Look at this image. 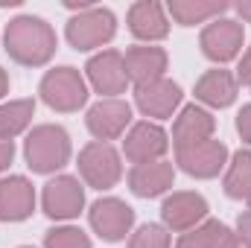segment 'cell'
<instances>
[{
    "mask_svg": "<svg viewBox=\"0 0 251 248\" xmlns=\"http://www.w3.org/2000/svg\"><path fill=\"white\" fill-rule=\"evenodd\" d=\"M131 222H134L131 207H126L123 201H117V198H102L91 210V225L105 240H120L126 231L131 228Z\"/></svg>",
    "mask_w": 251,
    "mask_h": 248,
    "instance_id": "cell-9",
    "label": "cell"
},
{
    "mask_svg": "<svg viewBox=\"0 0 251 248\" xmlns=\"http://www.w3.org/2000/svg\"><path fill=\"white\" fill-rule=\"evenodd\" d=\"M216 248H240V243H237V237H234V234L228 231V234L222 237V243H219Z\"/></svg>",
    "mask_w": 251,
    "mask_h": 248,
    "instance_id": "cell-31",
    "label": "cell"
},
{
    "mask_svg": "<svg viewBox=\"0 0 251 248\" xmlns=\"http://www.w3.org/2000/svg\"><path fill=\"white\" fill-rule=\"evenodd\" d=\"M79 170L94 187L105 190L120 178V158L108 143H91L79 155Z\"/></svg>",
    "mask_w": 251,
    "mask_h": 248,
    "instance_id": "cell-5",
    "label": "cell"
},
{
    "mask_svg": "<svg viewBox=\"0 0 251 248\" xmlns=\"http://www.w3.org/2000/svg\"><path fill=\"white\" fill-rule=\"evenodd\" d=\"M225 234H228L225 225H219V222H207L204 228H196L193 234H184L181 243H178V248H216L219 243H222Z\"/></svg>",
    "mask_w": 251,
    "mask_h": 248,
    "instance_id": "cell-23",
    "label": "cell"
},
{
    "mask_svg": "<svg viewBox=\"0 0 251 248\" xmlns=\"http://www.w3.org/2000/svg\"><path fill=\"white\" fill-rule=\"evenodd\" d=\"M6 88H9V82H6V73H3V67H0V97L6 94Z\"/></svg>",
    "mask_w": 251,
    "mask_h": 248,
    "instance_id": "cell-32",
    "label": "cell"
},
{
    "mask_svg": "<svg viewBox=\"0 0 251 248\" xmlns=\"http://www.w3.org/2000/svg\"><path fill=\"white\" fill-rule=\"evenodd\" d=\"M237 128H240V134L246 137L251 143V105H246L243 111H240V120H237Z\"/></svg>",
    "mask_w": 251,
    "mask_h": 248,
    "instance_id": "cell-27",
    "label": "cell"
},
{
    "mask_svg": "<svg viewBox=\"0 0 251 248\" xmlns=\"http://www.w3.org/2000/svg\"><path fill=\"white\" fill-rule=\"evenodd\" d=\"M225 190L231 198H249L251 201V152H240L231 164V173L225 178Z\"/></svg>",
    "mask_w": 251,
    "mask_h": 248,
    "instance_id": "cell-21",
    "label": "cell"
},
{
    "mask_svg": "<svg viewBox=\"0 0 251 248\" xmlns=\"http://www.w3.org/2000/svg\"><path fill=\"white\" fill-rule=\"evenodd\" d=\"M6 50L21 64H44L56 50V35L41 18H18L6 29Z\"/></svg>",
    "mask_w": 251,
    "mask_h": 248,
    "instance_id": "cell-1",
    "label": "cell"
},
{
    "mask_svg": "<svg viewBox=\"0 0 251 248\" xmlns=\"http://www.w3.org/2000/svg\"><path fill=\"white\" fill-rule=\"evenodd\" d=\"M114 35V15L108 9H91L67 24V38L76 50H91Z\"/></svg>",
    "mask_w": 251,
    "mask_h": 248,
    "instance_id": "cell-4",
    "label": "cell"
},
{
    "mask_svg": "<svg viewBox=\"0 0 251 248\" xmlns=\"http://www.w3.org/2000/svg\"><path fill=\"white\" fill-rule=\"evenodd\" d=\"M131 120V111L128 105L120 99H105V102H97L91 111H88V128L100 137V140H114L120 131Z\"/></svg>",
    "mask_w": 251,
    "mask_h": 248,
    "instance_id": "cell-10",
    "label": "cell"
},
{
    "mask_svg": "<svg viewBox=\"0 0 251 248\" xmlns=\"http://www.w3.org/2000/svg\"><path fill=\"white\" fill-rule=\"evenodd\" d=\"M70 158L67 131L59 125H41L26 140V161L35 173H53Z\"/></svg>",
    "mask_w": 251,
    "mask_h": 248,
    "instance_id": "cell-2",
    "label": "cell"
},
{
    "mask_svg": "<svg viewBox=\"0 0 251 248\" xmlns=\"http://www.w3.org/2000/svg\"><path fill=\"white\" fill-rule=\"evenodd\" d=\"M128 24H131V32L137 38H164L167 35V18H164L158 3H137V6H131Z\"/></svg>",
    "mask_w": 251,
    "mask_h": 248,
    "instance_id": "cell-20",
    "label": "cell"
},
{
    "mask_svg": "<svg viewBox=\"0 0 251 248\" xmlns=\"http://www.w3.org/2000/svg\"><path fill=\"white\" fill-rule=\"evenodd\" d=\"M222 9H225L222 3H219V6H216V3H210V6H207V3H204V6H201V3H173V6H170V12H173L184 26L201 21V18H207V15H216V12H222Z\"/></svg>",
    "mask_w": 251,
    "mask_h": 248,
    "instance_id": "cell-24",
    "label": "cell"
},
{
    "mask_svg": "<svg viewBox=\"0 0 251 248\" xmlns=\"http://www.w3.org/2000/svg\"><path fill=\"white\" fill-rule=\"evenodd\" d=\"M225 155H228V149L219 140H201V143H193V146H181L178 149V164L187 170L190 175L213 178L222 170Z\"/></svg>",
    "mask_w": 251,
    "mask_h": 248,
    "instance_id": "cell-6",
    "label": "cell"
},
{
    "mask_svg": "<svg viewBox=\"0 0 251 248\" xmlns=\"http://www.w3.org/2000/svg\"><path fill=\"white\" fill-rule=\"evenodd\" d=\"M207 213V204L196 193H176L164 201V219L173 231H187Z\"/></svg>",
    "mask_w": 251,
    "mask_h": 248,
    "instance_id": "cell-15",
    "label": "cell"
},
{
    "mask_svg": "<svg viewBox=\"0 0 251 248\" xmlns=\"http://www.w3.org/2000/svg\"><path fill=\"white\" fill-rule=\"evenodd\" d=\"M32 204H35V196L26 178L15 175L0 181V219H9V222L26 219L32 213Z\"/></svg>",
    "mask_w": 251,
    "mask_h": 248,
    "instance_id": "cell-13",
    "label": "cell"
},
{
    "mask_svg": "<svg viewBox=\"0 0 251 248\" xmlns=\"http://www.w3.org/2000/svg\"><path fill=\"white\" fill-rule=\"evenodd\" d=\"M82 187L76 178H56V181H50L47 190H44V210H47V216H53V219H70V216H76L79 213V207H82Z\"/></svg>",
    "mask_w": 251,
    "mask_h": 248,
    "instance_id": "cell-8",
    "label": "cell"
},
{
    "mask_svg": "<svg viewBox=\"0 0 251 248\" xmlns=\"http://www.w3.org/2000/svg\"><path fill=\"white\" fill-rule=\"evenodd\" d=\"M47 248H91V240L79 228H59L47 234Z\"/></svg>",
    "mask_w": 251,
    "mask_h": 248,
    "instance_id": "cell-25",
    "label": "cell"
},
{
    "mask_svg": "<svg viewBox=\"0 0 251 248\" xmlns=\"http://www.w3.org/2000/svg\"><path fill=\"white\" fill-rule=\"evenodd\" d=\"M131 248H170V234L158 225H143L134 240H131Z\"/></svg>",
    "mask_w": 251,
    "mask_h": 248,
    "instance_id": "cell-26",
    "label": "cell"
},
{
    "mask_svg": "<svg viewBox=\"0 0 251 248\" xmlns=\"http://www.w3.org/2000/svg\"><path fill=\"white\" fill-rule=\"evenodd\" d=\"M240 15H246V18H251V3H243V6H240Z\"/></svg>",
    "mask_w": 251,
    "mask_h": 248,
    "instance_id": "cell-33",
    "label": "cell"
},
{
    "mask_svg": "<svg viewBox=\"0 0 251 248\" xmlns=\"http://www.w3.org/2000/svg\"><path fill=\"white\" fill-rule=\"evenodd\" d=\"M128 184L137 196L149 198V196H158L164 193L167 187L173 184V167L164 164V161H152V164H137L128 175Z\"/></svg>",
    "mask_w": 251,
    "mask_h": 248,
    "instance_id": "cell-17",
    "label": "cell"
},
{
    "mask_svg": "<svg viewBox=\"0 0 251 248\" xmlns=\"http://www.w3.org/2000/svg\"><path fill=\"white\" fill-rule=\"evenodd\" d=\"M41 94L47 99V105L59 108V111H73L85 102L88 91H85V82L79 79V73L73 67H59L53 73L44 76L41 82Z\"/></svg>",
    "mask_w": 251,
    "mask_h": 248,
    "instance_id": "cell-3",
    "label": "cell"
},
{
    "mask_svg": "<svg viewBox=\"0 0 251 248\" xmlns=\"http://www.w3.org/2000/svg\"><path fill=\"white\" fill-rule=\"evenodd\" d=\"M88 76H91L94 88H97L100 94H108V97L123 94L126 82H128L123 56L114 53V50H105V53H100L97 59H91V64H88Z\"/></svg>",
    "mask_w": 251,
    "mask_h": 248,
    "instance_id": "cell-7",
    "label": "cell"
},
{
    "mask_svg": "<svg viewBox=\"0 0 251 248\" xmlns=\"http://www.w3.org/2000/svg\"><path fill=\"white\" fill-rule=\"evenodd\" d=\"M240 237H243V243L251 248V210L240 216Z\"/></svg>",
    "mask_w": 251,
    "mask_h": 248,
    "instance_id": "cell-29",
    "label": "cell"
},
{
    "mask_svg": "<svg viewBox=\"0 0 251 248\" xmlns=\"http://www.w3.org/2000/svg\"><path fill=\"white\" fill-rule=\"evenodd\" d=\"M12 155H15L12 140H3V137H0V170H6V167L12 164Z\"/></svg>",
    "mask_w": 251,
    "mask_h": 248,
    "instance_id": "cell-28",
    "label": "cell"
},
{
    "mask_svg": "<svg viewBox=\"0 0 251 248\" xmlns=\"http://www.w3.org/2000/svg\"><path fill=\"white\" fill-rule=\"evenodd\" d=\"M32 102L29 99H21V102H9V105H3L0 108V137L3 140H12L24 125L29 123V117H32Z\"/></svg>",
    "mask_w": 251,
    "mask_h": 248,
    "instance_id": "cell-22",
    "label": "cell"
},
{
    "mask_svg": "<svg viewBox=\"0 0 251 248\" xmlns=\"http://www.w3.org/2000/svg\"><path fill=\"white\" fill-rule=\"evenodd\" d=\"M196 97L204 99V102H210V105H219V108L231 105L234 97H237V82H234V76L228 70H210V73H204L199 79Z\"/></svg>",
    "mask_w": 251,
    "mask_h": 248,
    "instance_id": "cell-18",
    "label": "cell"
},
{
    "mask_svg": "<svg viewBox=\"0 0 251 248\" xmlns=\"http://www.w3.org/2000/svg\"><path fill=\"white\" fill-rule=\"evenodd\" d=\"M210 131H213L210 114L201 111V108H196V105H190V108H184V114L176 123V149L201 143V140H210Z\"/></svg>",
    "mask_w": 251,
    "mask_h": 248,
    "instance_id": "cell-19",
    "label": "cell"
},
{
    "mask_svg": "<svg viewBox=\"0 0 251 248\" xmlns=\"http://www.w3.org/2000/svg\"><path fill=\"white\" fill-rule=\"evenodd\" d=\"M178 99H181L178 85H173L167 79H155V82L137 85V105L149 117H170L173 108L178 105Z\"/></svg>",
    "mask_w": 251,
    "mask_h": 248,
    "instance_id": "cell-12",
    "label": "cell"
},
{
    "mask_svg": "<svg viewBox=\"0 0 251 248\" xmlns=\"http://www.w3.org/2000/svg\"><path fill=\"white\" fill-rule=\"evenodd\" d=\"M240 79L251 85V50L246 53V59H243V64H240Z\"/></svg>",
    "mask_w": 251,
    "mask_h": 248,
    "instance_id": "cell-30",
    "label": "cell"
},
{
    "mask_svg": "<svg viewBox=\"0 0 251 248\" xmlns=\"http://www.w3.org/2000/svg\"><path fill=\"white\" fill-rule=\"evenodd\" d=\"M164 149H167V134L158 125L140 123L126 137V155L134 164H152L158 155H164Z\"/></svg>",
    "mask_w": 251,
    "mask_h": 248,
    "instance_id": "cell-14",
    "label": "cell"
},
{
    "mask_svg": "<svg viewBox=\"0 0 251 248\" xmlns=\"http://www.w3.org/2000/svg\"><path fill=\"white\" fill-rule=\"evenodd\" d=\"M240 41H243V29L234 24V21H216L204 29L201 35V47H204V56L213 59V62H228L237 56L240 50Z\"/></svg>",
    "mask_w": 251,
    "mask_h": 248,
    "instance_id": "cell-11",
    "label": "cell"
},
{
    "mask_svg": "<svg viewBox=\"0 0 251 248\" xmlns=\"http://www.w3.org/2000/svg\"><path fill=\"white\" fill-rule=\"evenodd\" d=\"M123 64H126L128 79H134L137 85H146V82L161 79V73L167 67V56L158 47H131L126 53Z\"/></svg>",
    "mask_w": 251,
    "mask_h": 248,
    "instance_id": "cell-16",
    "label": "cell"
}]
</instances>
